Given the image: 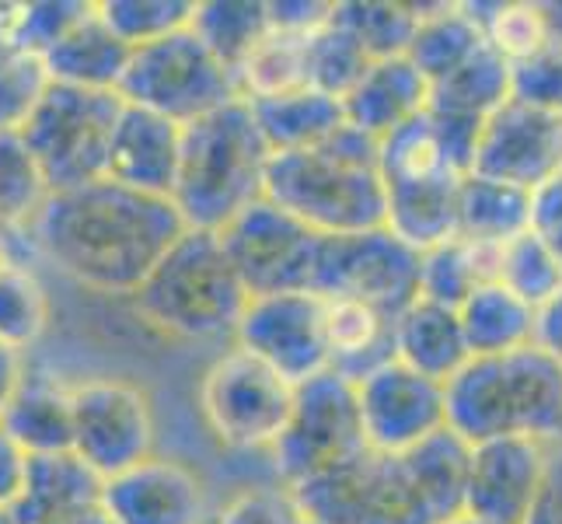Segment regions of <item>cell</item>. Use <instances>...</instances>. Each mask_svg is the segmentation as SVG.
<instances>
[{
  "mask_svg": "<svg viewBox=\"0 0 562 524\" xmlns=\"http://www.w3.org/2000/svg\"><path fill=\"white\" fill-rule=\"evenodd\" d=\"M231 343L273 367L283 381L301 384L328 371L325 301L307 290L248 298Z\"/></svg>",
  "mask_w": 562,
  "mask_h": 524,
  "instance_id": "14",
  "label": "cell"
},
{
  "mask_svg": "<svg viewBox=\"0 0 562 524\" xmlns=\"http://www.w3.org/2000/svg\"><path fill=\"white\" fill-rule=\"evenodd\" d=\"M8 32H11V4H0V56L11 49Z\"/></svg>",
  "mask_w": 562,
  "mask_h": 524,
  "instance_id": "56",
  "label": "cell"
},
{
  "mask_svg": "<svg viewBox=\"0 0 562 524\" xmlns=\"http://www.w3.org/2000/svg\"><path fill=\"white\" fill-rule=\"evenodd\" d=\"M443 420L469 441H562V364L528 343L493 357H469L443 381Z\"/></svg>",
  "mask_w": 562,
  "mask_h": 524,
  "instance_id": "3",
  "label": "cell"
},
{
  "mask_svg": "<svg viewBox=\"0 0 562 524\" xmlns=\"http://www.w3.org/2000/svg\"><path fill=\"white\" fill-rule=\"evenodd\" d=\"M49 328V294L29 259L0 266V346L29 357Z\"/></svg>",
  "mask_w": 562,
  "mask_h": 524,
  "instance_id": "36",
  "label": "cell"
},
{
  "mask_svg": "<svg viewBox=\"0 0 562 524\" xmlns=\"http://www.w3.org/2000/svg\"><path fill=\"white\" fill-rule=\"evenodd\" d=\"M189 29L231 74H238L269 35V14L262 0H203L192 11Z\"/></svg>",
  "mask_w": 562,
  "mask_h": 524,
  "instance_id": "34",
  "label": "cell"
},
{
  "mask_svg": "<svg viewBox=\"0 0 562 524\" xmlns=\"http://www.w3.org/2000/svg\"><path fill=\"white\" fill-rule=\"evenodd\" d=\"M423 4H387V0H346L333 4L328 18L339 25L353 43L367 53V60H387V56H405Z\"/></svg>",
  "mask_w": 562,
  "mask_h": 524,
  "instance_id": "35",
  "label": "cell"
},
{
  "mask_svg": "<svg viewBox=\"0 0 562 524\" xmlns=\"http://www.w3.org/2000/svg\"><path fill=\"white\" fill-rule=\"evenodd\" d=\"M328 11H333V4H315V0H269L266 4L269 29L294 32V35H307L318 25H325Z\"/></svg>",
  "mask_w": 562,
  "mask_h": 524,
  "instance_id": "49",
  "label": "cell"
},
{
  "mask_svg": "<svg viewBox=\"0 0 562 524\" xmlns=\"http://www.w3.org/2000/svg\"><path fill=\"white\" fill-rule=\"evenodd\" d=\"M109 524H210V490L196 469L179 458L150 455L102 482Z\"/></svg>",
  "mask_w": 562,
  "mask_h": 524,
  "instance_id": "17",
  "label": "cell"
},
{
  "mask_svg": "<svg viewBox=\"0 0 562 524\" xmlns=\"http://www.w3.org/2000/svg\"><path fill=\"white\" fill-rule=\"evenodd\" d=\"M154 405L126 378H88L70 384V455L102 482L154 455Z\"/></svg>",
  "mask_w": 562,
  "mask_h": 524,
  "instance_id": "11",
  "label": "cell"
},
{
  "mask_svg": "<svg viewBox=\"0 0 562 524\" xmlns=\"http://www.w3.org/2000/svg\"><path fill=\"white\" fill-rule=\"evenodd\" d=\"M133 304L144 322L165 336L221 343L235 339L248 294L227 259L221 235L186 227L137 287Z\"/></svg>",
  "mask_w": 562,
  "mask_h": 524,
  "instance_id": "5",
  "label": "cell"
},
{
  "mask_svg": "<svg viewBox=\"0 0 562 524\" xmlns=\"http://www.w3.org/2000/svg\"><path fill=\"white\" fill-rule=\"evenodd\" d=\"M123 99L112 91H81L46 85L18 126V141L43 179L46 192H64L105 179L109 144Z\"/></svg>",
  "mask_w": 562,
  "mask_h": 524,
  "instance_id": "6",
  "label": "cell"
},
{
  "mask_svg": "<svg viewBox=\"0 0 562 524\" xmlns=\"http://www.w3.org/2000/svg\"><path fill=\"white\" fill-rule=\"evenodd\" d=\"M248 105L273 154L318 147L346 123L342 102L312 88L273 94V99H256Z\"/></svg>",
  "mask_w": 562,
  "mask_h": 524,
  "instance_id": "28",
  "label": "cell"
},
{
  "mask_svg": "<svg viewBox=\"0 0 562 524\" xmlns=\"http://www.w3.org/2000/svg\"><path fill=\"white\" fill-rule=\"evenodd\" d=\"M472 171L517 189H538L562 171V115L507 99L479 130Z\"/></svg>",
  "mask_w": 562,
  "mask_h": 524,
  "instance_id": "16",
  "label": "cell"
},
{
  "mask_svg": "<svg viewBox=\"0 0 562 524\" xmlns=\"http://www.w3.org/2000/svg\"><path fill=\"white\" fill-rule=\"evenodd\" d=\"M91 4L88 0H32V4H11V32L8 43L14 53L43 60V53L60 38Z\"/></svg>",
  "mask_w": 562,
  "mask_h": 524,
  "instance_id": "43",
  "label": "cell"
},
{
  "mask_svg": "<svg viewBox=\"0 0 562 524\" xmlns=\"http://www.w3.org/2000/svg\"><path fill=\"white\" fill-rule=\"evenodd\" d=\"M94 8H99V18L130 49L189 29L192 11H196L192 0H102Z\"/></svg>",
  "mask_w": 562,
  "mask_h": 524,
  "instance_id": "40",
  "label": "cell"
},
{
  "mask_svg": "<svg viewBox=\"0 0 562 524\" xmlns=\"http://www.w3.org/2000/svg\"><path fill=\"white\" fill-rule=\"evenodd\" d=\"M312 294L322 301H360L395 319L419 298V252L387 227L322 238Z\"/></svg>",
  "mask_w": 562,
  "mask_h": 524,
  "instance_id": "12",
  "label": "cell"
},
{
  "mask_svg": "<svg viewBox=\"0 0 562 524\" xmlns=\"http://www.w3.org/2000/svg\"><path fill=\"white\" fill-rule=\"evenodd\" d=\"M182 154V126H176L165 115H154L147 109L126 105L112 130L105 179L120 182L126 189L147 192V197H171L179 175Z\"/></svg>",
  "mask_w": 562,
  "mask_h": 524,
  "instance_id": "19",
  "label": "cell"
},
{
  "mask_svg": "<svg viewBox=\"0 0 562 524\" xmlns=\"http://www.w3.org/2000/svg\"><path fill=\"white\" fill-rule=\"evenodd\" d=\"M328 371L346 381H363L395 360V319L360 301H325Z\"/></svg>",
  "mask_w": 562,
  "mask_h": 524,
  "instance_id": "24",
  "label": "cell"
},
{
  "mask_svg": "<svg viewBox=\"0 0 562 524\" xmlns=\"http://www.w3.org/2000/svg\"><path fill=\"white\" fill-rule=\"evenodd\" d=\"M286 493L301 517L315 524H437L402 461L371 448Z\"/></svg>",
  "mask_w": 562,
  "mask_h": 524,
  "instance_id": "8",
  "label": "cell"
},
{
  "mask_svg": "<svg viewBox=\"0 0 562 524\" xmlns=\"http://www.w3.org/2000/svg\"><path fill=\"white\" fill-rule=\"evenodd\" d=\"M437 524H490V521H482V517H472V514H454V517H443V521H437Z\"/></svg>",
  "mask_w": 562,
  "mask_h": 524,
  "instance_id": "57",
  "label": "cell"
},
{
  "mask_svg": "<svg viewBox=\"0 0 562 524\" xmlns=\"http://www.w3.org/2000/svg\"><path fill=\"white\" fill-rule=\"evenodd\" d=\"M507 99H510V64L503 60L490 43H482L454 74L430 85V102H426V109L486 120V115Z\"/></svg>",
  "mask_w": 562,
  "mask_h": 524,
  "instance_id": "33",
  "label": "cell"
},
{
  "mask_svg": "<svg viewBox=\"0 0 562 524\" xmlns=\"http://www.w3.org/2000/svg\"><path fill=\"white\" fill-rule=\"evenodd\" d=\"M186 231L171 200L112 179L46 192L22 231L25 252L94 294L133 298Z\"/></svg>",
  "mask_w": 562,
  "mask_h": 524,
  "instance_id": "1",
  "label": "cell"
},
{
  "mask_svg": "<svg viewBox=\"0 0 562 524\" xmlns=\"http://www.w3.org/2000/svg\"><path fill=\"white\" fill-rule=\"evenodd\" d=\"M273 158L245 99L213 109L182 126L179 175L171 207L189 231H224L241 210L262 200L266 165Z\"/></svg>",
  "mask_w": 562,
  "mask_h": 524,
  "instance_id": "4",
  "label": "cell"
},
{
  "mask_svg": "<svg viewBox=\"0 0 562 524\" xmlns=\"http://www.w3.org/2000/svg\"><path fill=\"white\" fill-rule=\"evenodd\" d=\"M528 231L552 252V259L562 266V171L549 182L531 189Z\"/></svg>",
  "mask_w": 562,
  "mask_h": 524,
  "instance_id": "47",
  "label": "cell"
},
{
  "mask_svg": "<svg viewBox=\"0 0 562 524\" xmlns=\"http://www.w3.org/2000/svg\"><path fill=\"white\" fill-rule=\"evenodd\" d=\"M25 476H29V455L0 431V514L11 511L18 497H22Z\"/></svg>",
  "mask_w": 562,
  "mask_h": 524,
  "instance_id": "50",
  "label": "cell"
},
{
  "mask_svg": "<svg viewBox=\"0 0 562 524\" xmlns=\"http://www.w3.org/2000/svg\"><path fill=\"white\" fill-rule=\"evenodd\" d=\"M301 524H315V521H307V517H301Z\"/></svg>",
  "mask_w": 562,
  "mask_h": 524,
  "instance_id": "58",
  "label": "cell"
},
{
  "mask_svg": "<svg viewBox=\"0 0 562 524\" xmlns=\"http://www.w3.org/2000/svg\"><path fill=\"white\" fill-rule=\"evenodd\" d=\"M262 200L322 238L384 227L378 141L342 123L318 147L273 154L266 165Z\"/></svg>",
  "mask_w": 562,
  "mask_h": 524,
  "instance_id": "2",
  "label": "cell"
},
{
  "mask_svg": "<svg viewBox=\"0 0 562 524\" xmlns=\"http://www.w3.org/2000/svg\"><path fill=\"white\" fill-rule=\"evenodd\" d=\"M430 102V85L405 56L371 60L360 74V81L342 99L346 123L357 126L367 137H387L402 123H409Z\"/></svg>",
  "mask_w": 562,
  "mask_h": 524,
  "instance_id": "21",
  "label": "cell"
},
{
  "mask_svg": "<svg viewBox=\"0 0 562 524\" xmlns=\"http://www.w3.org/2000/svg\"><path fill=\"white\" fill-rule=\"evenodd\" d=\"M120 99L186 126L241 94L235 74L200 43L196 32L182 29L130 53Z\"/></svg>",
  "mask_w": 562,
  "mask_h": 524,
  "instance_id": "7",
  "label": "cell"
},
{
  "mask_svg": "<svg viewBox=\"0 0 562 524\" xmlns=\"http://www.w3.org/2000/svg\"><path fill=\"white\" fill-rule=\"evenodd\" d=\"M496 283H503L525 304L541 308L562 287V266L531 231L503 242L496 252Z\"/></svg>",
  "mask_w": 562,
  "mask_h": 524,
  "instance_id": "39",
  "label": "cell"
},
{
  "mask_svg": "<svg viewBox=\"0 0 562 524\" xmlns=\"http://www.w3.org/2000/svg\"><path fill=\"white\" fill-rule=\"evenodd\" d=\"M357 388V413L363 444L378 455H405L423 437H430L443 420V384L430 381L405 364L392 360L367 375Z\"/></svg>",
  "mask_w": 562,
  "mask_h": 524,
  "instance_id": "15",
  "label": "cell"
},
{
  "mask_svg": "<svg viewBox=\"0 0 562 524\" xmlns=\"http://www.w3.org/2000/svg\"><path fill=\"white\" fill-rule=\"evenodd\" d=\"M210 524H301V511L283 487H256L231 497Z\"/></svg>",
  "mask_w": 562,
  "mask_h": 524,
  "instance_id": "46",
  "label": "cell"
},
{
  "mask_svg": "<svg viewBox=\"0 0 562 524\" xmlns=\"http://www.w3.org/2000/svg\"><path fill=\"white\" fill-rule=\"evenodd\" d=\"M535 346H541L555 364H562V287L546 304L535 308Z\"/></svg>",
  "mask_w": 562,
  "mask_h": 524,
  "instance_id": "51",
  "label": "cell"
},
{
  "mask_svg": "<svg viewBox=\"0 0 562 524\" xmlns=\"http://www.w3.org/2000/svg\"><path fill=\"white\" fill-rule=\"evenodd\" d=\"M395 360L440 384L454 371H461L464 360H469V346H464V333L454 308L416 298L405 312H398Z\"/></svg>",
  "mask_w": 562,
  "mask_h": 524,
  "instance_id": "25",
  "label": "cell"
},
{
  "mask_svg": "<svg viewBox=\"0 0 562 524\" xmlns=\"http://www.w3.org/2000/svg\"><path fill=\"white\" fill-rule=\"evenodd\" d=\"M482 29V38L503 56L507 64H517L549 43L546 22H541L538 4H464Z\"/></svg>",
  "mask_w": 562,
  "mask_h": 524,
  "instance_id": "41",
  "label": "cell"
},
{
  "mask_svg": "<svg viewBox=\"0 0 562 524\" xmlns=\"http://www.w3.org/2000/svg\"><path fill=\"white\" fill-rule=\"evenodd\" d=\"M531 192L507 182L486 179V175H461L458 186V235L475 245L499 248L528 231Z\"/></svg>",
  "mask_w": 562,
  "mask_h": 524,
  "instance_id": "30",
  "label": "cell"
},
{
  "mask_svg": "<svg viewBox=\"0 0 562 524\" xmlns=\"http://www.w3.org/2000/svg\"><path fill=\"white\" fill-rule=\"evenodd\" d=\"M510 99L562 115V46L546 43L525 60L510 64Z\"/></svg>",
  "mask_w": 562,
  "mask_h": 524,
  "instance_id": "44",
  "label": "cell"
},
{
  "mask_svg": "<svg viewBox=\"0 0 562 524\" xmlns=\"http://www.w3.org/2000/svg\"><path fill=\"white\" fill-rule=\"evenodd\" d=\"M0 524H18L8 511L0 514ZM53 524H109L102 511H94V514H85V517H74V521H53Z\"/></svg>",
  "mask_w": 562,
  "mask_h": 524,
  "instance_id": "55",
  "label": "cell"
},
{
  "mask_svg": "<svg viewBox=\"0 0 562 524\" xmlns=\"http://www.w3.org/2000/svg\"><path fill=\"white\" fill-rule=\"evenodd\" d=\"M25 360L29 357H18L14 349L0 346V416H4V405L14 392L18 378H22V371H25Z\"/></svg>",
  "mask_w": 562,
  "mask_h": 524,
  "instance_id": "52",
  "label": "cell"
},
{
  "mask_svg": "<svg viewBox=\"0 0 562 524\" xmlns=\"http://www.w3.org/2000/svg\"><path fill=\"white\" fill-rule=\"evenodd\" d=\"M549 444L503 437L472 444L464 514L490 524H525L546 472Z\"/></svg>",
  "mask_w": 562,
  "mask_h": 524,
  "instance_id": "18",
  "label": "cell"
},
{
  "mask_svg": "<svg viewBox=\"0 0 562 524\" xmlns=\"http://www.w3.org/2000/svg\"><path fill=\"white\" fill-rule=\"evenodd\" d=\"M458 322L469 357H493L535 343V308L496 280L475 287L464 298L458 308Z\"/></svg>",
  "mask_w": 562,
  "mask_h": 524,
  "instance_id": "29",
  "label": "cell"
},
{
  "mask_svg": "<svg viewBox=\"0 0 562 524\" xmlns=\"http://www.w3.org/2000/svg\"><path fill=\"white\" fill-rule=\"evenodd\" d=\"M398 461L437 521L464 511L472 444L461 441L451 426H440V431H434L430 437H423L416 448L398 455Z\"/></svg>",
  "mask_w": 562,
  "mask_h": 524,
  "instance_id": "27",
  "label": "cell"
},
{
  "mask_svg": "<svg viewBox=\"0 0 562 524\" xmlns=\"http://www.w3.org/2000/svg\"><path fill=\"white\" fill-rule=\"evenodd\" d=\"M217 235L248 298L297 294V290L312 294L322 235L304 227L297 218H290L269 200H259Z\"/></svg>",
  "mask_w": 562,
  "mask_h": 524,
  "instance_id": "13",
  "label": "cell"
},
{
  "mask_svg": "<svg viewBox=\"0 0 562 524\" xmlns=\"http://www.w3.org/2000/svg\"><path fill=\"white\" fill-rule=\"evenodd\" d=\"M304 38L307 35L269 29V35L256 46V53H251L241 64V70L235 74L238 94L245 102L273 99V94L307 88L304 85Z\"/></svg>",
  "mask_w": 562,
  "mask_h": 524,
  "instance_id": "37",
  "label": "cell"
},
{
  "mask_svg": "<svg viewBox=\"0 0 562 524\" xmlns=\"http://www.w3.org/2000/svg\"><path fill=\"white\" fill-rule=\"evenodd\" d=\"M46 85L43 64L35 56L14 49L0 56V133H18Z\"/></svg>",
  "mask_w": 562,
  "mask_h": 524,
  "instance_id": "45",
  "label": "cell"
},
{
  "mask_svg": "<svg viewBox=\"0 0 562 524\" xmlns=\"http://www.w3.org/2000/svg\"><path fill=\"white\" fill-rule=\"evenodd\" d=\"M482 43H486L482 29L464 11V4H430V8L423 4L416 35L409 49H405V60L423 74L426 85H437L469 60Z\"/></svg>",
  "mask_w": 562,
  "mask_h": 524,
  "instance_id": "31",
  "label": "cell"
},
{
  "mask_svg": "<svg viewBox=\"0 0 562 524\" xmlns=\"http://www.w3.org/2000/svg\"><path fill=\"white\" fill-rule=\"evenodd\" d=\"M102 511V479L70 451L29 458L25 490L8 511L18 524H53Z\"/></svg>",
  "mask_w": 562,
  "mask_h": 524,
  "instance_id": "23",
  "label": "cell"
},
{
  "mask_svg": "<svg viewBox=\"0 0 562 524\" xmlns=\"http://www.w3.org/2000/svg\"><path fill=\"white\" fill-rule=\"evenodd\" d=\"M461 175L384 186V227L413 252H426L458 235Z\"/></svg>",
  "mask_w": 562,
  "mask_h": 524,
  "instance_id": "26",
  "label": "cell"
},
{
  "mask_svg": "<svg viewBox=\"0 0 562 524\" xmlns=\"http://www.w3.org/2000/svg\"><path fill=\"white\" fill-rule=\"evenodd\" d=\"M11 259H29L25 242H22V231H0V266H8Z\"/></svg>",
  "mask_w": 562,
  "mask_h": 524,
  "instance_id": "53",
  "label": "cell"
},
{
  "mask_svg": "<svg viewBox=\"0 0 562 524\" xmlns=\"http://www.w3.org/2000/svg\"><path fill=\"white\" fill-rule=\"evenodd\" d=\"M360 451H367V444L360 431L353 381L339 378L336 371H322L294 384V405H290L286 426L269 451L280 487H297V482L333 469V465L357 458Z\"/></svg>",
  "mask_w": 562,
  "mask_h": 524,
  "instance_id": "10",
  "label": "cell"
},
{
  "mask_svg": "<svg viewBox=\"0 0 562 524\" xmlns=\"http://www.w3.org/2000/svg\"><path fill=\"white\" fill-rule=\"evenodd\" d=\"M130 46L115 35L99 8H88L77 22L43 53V74L49 85L81 88V91H112L120 94V81L130 64Z\"/></svg>",
  "mask_w": 562,
  "mask_h": 524,
  "instance_id": "20",
  "label": "cell"
},
{
  "mask_svg": "<svg viewBox=\"0 0 562 524\" xmlns=\"http://www.w3.org/2000/svg\"><path fill=\"white\" fill-rule=\"evenodd\" d=\"M367 64H371L367 53L339 25H333V18L304 38V85L328 94V99L342 102L360 81Z\"/></svg>",
  "mask_w": 562,
  "mask_h": 524,
  "instance_id": "38",
  "label": "cell"
},
{
  "mask_svg": "<svg viewBox=\"0 0 562 524\" xmlns=\"http://www.w3.org/2000/svg\"><path fill=\"white\" fill-rule=\"evenodd\" d=\"M290 405L294 384L235 343L213 357L200 381V413L231 451H273Z\"/></svg>",
  "mask_w": 562,
  "mask_h": 524,
  "instance_id": "9",
  "label": "cell"
},
{
  "mask_svg": "<svg viewBox=\"0 0 562 524\" xmlns=\"http://www.w3.org/2000/svg\"><path fill=\"white\" fill-rule=\"evenodd\" d=\"M0 431L29 458L70 451V384L25 360L0 416Z\"/></svg>",
  "mask_w": 562,
  "mask_h": 524,
  "instance_id": "22",
  "label": "cell"
},
{
  "mask_svg": "<svg viewBox=\"0 0 562 524\" xmlns=\"http://www.w3.org/2000/svg\"><path fill=\"white\" fill-rule=\"evenodd\" d=\"M496 252L493 245H475L464 238L440 242L419 252V298L458 308L475 287L496 280Z\"/></svg>",
  "mask_w": 562,
  "mask_h": 524,
  "instance_id": "32",
  "label": "cell"
},
{
  "mask_svg": "<svg viewBox=\"0 0 562 524\" xmlns=\"http://www.w3.org/2000/svg\"><path fill=\"white\" fill-rule=\"evenodd\" d=\"M538 11H541V22H546L549 43L562 46V4H538Z\"/></svg>",
  "mask_w": 562,
  "mask_h": 524,
  "instance_id": "54",
  "label": "cell"
},
{
  "mask_svg": "<svg viewBox=\"0 0 562 524\" xmlns=\"http://www.w3.org/2000/svg\"><path fill=\"white\" fill-rule=\"evenodd\" d=\"M525 524H562V441L549 444L546 472H541V487Z\"/></svg>",
  "mask_w": 562,
  "mask_h": 524,
  "instance_id": "48",
  "label": "cell"
},
{
  "mask_svg": "<svg viewBox=\"0 0 562 524\" xmlns=\"http://www.w3.org/2000/svg\"><path fill=\"white\" fill-rule=\"evenodd\" d=\"M43 200L46 186L25 144L18 141V133H0V231H25Z\"/></svg>",
  "mask_w": 562,
  "mask_h": 524,
  "instance_id": "42",
  "label": "cell"
}]
</instances>
